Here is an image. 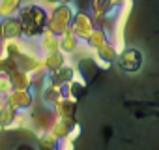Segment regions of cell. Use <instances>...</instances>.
I'll use <instances>...</instances> for the list:
<instances>
[{
	"mask_svg": "<svg viewBox=\"0 0 159 150\" xmlns=\"http://www.w3.org/2000/svg\"><path fill=\"white\" fill-rule=\"evenodd\" d=\"M139 64H140V54L137 51H125L122 60H120V66L125 69V71H135L139 69Z\"/></svg>",
	"mask_w": 159,
	"mask_h": 150,
	"instance_id": "6da1fadb",
	"label": "cell"
},
{
	"mask_svg": "<svg viewBox=\"0 0 159 150\" xmlns=\"http://www.w3.org/2000/svg\"><path fill=\"white\" fill-rule=\"evenodd\" d=\"M17 150H34V148H32V146H28V144H21Z\"/></svg>",
	"mask_w": 159,
	"mask_h": 150,
	"instance_id": "7a4b0ae2",
	"label": "cell"
}]
</instances>
